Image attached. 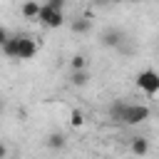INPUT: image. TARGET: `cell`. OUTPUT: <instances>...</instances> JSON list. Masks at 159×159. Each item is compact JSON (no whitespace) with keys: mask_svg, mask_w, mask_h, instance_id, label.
Returning a JSON list of instances; mask_svg holds the SVG:
<instances>
[{"mask_svg":"<svg viewBox=\"0 0 159 159\" xmlns=\"http://www.w3.org/2000/svg\"><path fill=\"white\" fill-rule=\"evenodd\" d=\"M149 117H152V109L147 104H127L124 112H122V117H119V122L127 124V127H137V124L147 122Z\"/></svg>","mask_w":159,"mask_h":159,"instance_id":"cell-1","label":"cell"},{"mask_svg":"<svg viewBox=\"0 0 159 159\" xmlns=\"http://www.w3.org/2000/svg\"><path fill=\"white\" fill-rule=\"evenodd\" d=\"M35 20H40V25L55 30V27H62V25H65V12H62V10H55V7H50V5L42 2L40 10H37V17H35Z\"/></svg>","mask_w":159,"mask_h":159,"instance_id":"cell-2","label":"cell"},{"mask_svg":"<svg viewBox=\"0 0 159 159\" xmlns=\"http://www.w3.org/2000/svg\"><path fill=\"white\" fill-rule=\"evenodd\" d=\"M137 87H139L142 92H147L149 97H154V94L159 92V75H157L154 70H142V72L137 75Z\"/></svg>","mask_w":159,"mask_h":159,"instance_id":"cell-3","label":"cell"},{"mask_svg":"<svg viewBox=\"0 0 159 159\" xmlns=\"http://www.w3.org/2000/svg\"><path fill=\"white\" fill-rule=\"evenodd\" d=\"M37 55V42L27 35H17V47H15V60H32Z\"/></svg>","mask_w":159,"mask_h":159,"instance_id":"cell-4","label":"cell"},{"mask_svg":"<svg viewBox=\"0 0 159 159\" xmlns=\"http://www.w3.org/2000/svg\"><path fill=\"white\" fill-rule=\"evenodd\" d=\"M99 42H102L104 47H119V45L124 42V32H119L117 27H109V30H104V32H102Z\"/></svg>","mask_w":159,"mask_h":159,"instance_id":"cell-5","label":"cell"},{"mask_svg":"<svg viewBox=\"0 0 159 159\" xmlns=\"http://www.w3.org/2000/svg\"><path fill=\"white\" fill-rule=\"evenodd\" d=\"M37 10H40V0H25L22 7H20L22 17H27V20H35L37 17Z\"/></svg>","mask_w":159,"mask_h":159,"instance_id":"cell-6","label":"cell"},{"mask_svg":"<svg viewBox=\"0 0 159 159\" xmlns=\"http://www.w3.org/2000/svg\"><path fill=\"white\" fill-rule=\"evenodd\" d=\"M129 149H132V154H139V157H144V154L149 152V142H147L144 137H132V144H129Z\"/></svg>","mask_w":159,"mask_h":159,"instance_id":"cell-7","label":"cell"},{"mask_svg":"<svg viewBox=\"0 0 159 159\" xmlns=\"http://www.w3.org/2000/svg\"><path fill=\"white\" fill-rule=\"evenodd\" d=\"M70 82H72L75 87H84V84L89 82V75H87V70H72V75H70Z\"/></svg>","mask_w":159,"mask_h":159,"instance_id":"cell-8","label":"cell"},{"mask_svg":"<svg viewBox=\"0 0 159 159\" xmlns=\"http://www.w3.org/2000/svg\"><path fill=\"white\" fill-rule=\"evenodd\" d=\"M70 27H72V32H77V35H87V32L92 30V22H89L87 17H80V20H75Z\"/></svg>","mask_w":159,"mask_h":159,"instance_id":"cell-9","label":"cell"},{"mask_svg":"<svg viewBox=\"0 0 159 159\" xmlns=\"http://www.w3.org/2000/svg\"><path fill=\"white\" fill-rule=\"evenodd\" d=\"M47 147L50 149H62L65 147V134L62 132H50L47 134Z\"/></svg>","mask_w":159,"mask_h":159,"instance_id":"cell-10","label":"cell"},{"mask_svg":"<svg viewBox=\"0 0 159 159\" xmlns=\"http://www.w3.org/2000/svg\"><path fill=\"white\" fill-rule=\"evenodd\" d=\"M124 107H127V102H119V99H114V102H112V107H109V117L119 122V117H122Z\"/></svg>","mask_w":159,"mask_h":159,"instance_id":"cell-11","label":"cell"},{"mask_svg":"<svg viewBox=\"0 0 159 159\" xmlns=\"http://www.w3.org/2000/svg\"><path fill=\"white\" fill-rule=\"evenodd\" d=\"M82 124H84V112H82V109H72V112H70V127L77 129V127H82Z\"/></svg>","mask_w":159,"mask_h":159,"instance_id":"cell-12","label":"cell"},{"mask_svg":"<svg viewBox=\"0 0 159 159\" xmlns=\"http://www.w3.org/2000/svg\"><path fill=\"white\" fill-rule=\"evenodd\" d=\"M70 67H72V70H87V57H84V55H75V57L70 60Z\"/></svg>","mask_w":159,"mask_h":159,"instance_id":"cell-13","label":"cell"},{"mask_svg":"<svg viewBox=\"0 0 159 159\" xmlns=\"http://www.w3.org/2000/svg\"><path fill=\"white\" fill-rule=\"evenodd\" d=\"M45 5H50V7H55V10H62V7H65V0H45Z\"/></svg>","mask_w":159,"mask_h":159,"instance_id":"cell-14","label":"cell"},{"mask_svg":"<svg viewBox=\"0 0 159 159\" xmlns=\"http://www.w3.org/2000/svg\"><path fill=\"white\" fill-rule=\"evenodd\" d=\"M7 37H10V32H7V30H5V27H0V45H2V42H5V40H7Z\"/></svg>","mask_w":159,"mask_h":159,"instance_id":"cell-15","label":"cell"},{"mask_svg":"<svg viewBox=\"0 0 159 159\" xmlns=\"http://www.w3.org/2000/svg\"><path fill=\"white\" fill-rule=\"evenodd\" d=\"M5 157H7V147L0 142V159H5Z\"/></svg>","mask_w":159,"mask_h":159,"instance_id":"cell-16","label":"cell"},{"mask_svg":"<svg viewBox=\"0 0 159 159\" xmlns=\"http://www.w3.org/2000/svg\"><path fill=\"white\" fill-rule=\"evenodd\" d=\"M104 2H112V5H119V2H124V0H104Z\"/></svg>","mask_w":159,"mask_h":159,"instance_id":"cell-17","label":"cell"},{"mask_svg":"<svg viewBox=\"0 0 159 159\" xmlns=\"http://www.w3.org/2000/svg\"><path fill=\"white\" fill-rule=\"evenodd\" d=\"M0 112H2V99H0Z\"/></svg>","mask_w":159,"mask_h":159,"instance_id":"cell-18","label":"cell"}]
</instances>
